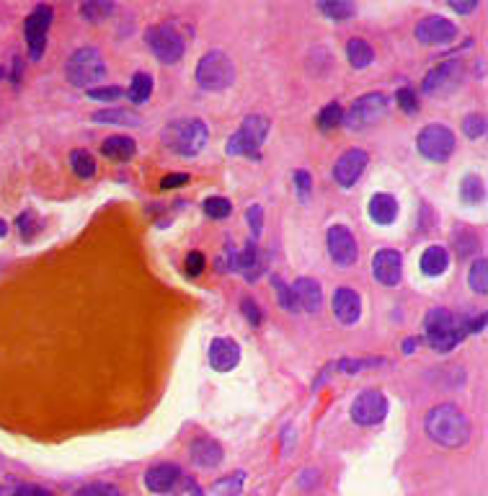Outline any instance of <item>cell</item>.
I'll use <instances>...</instances> for the list:
<instances>
[{"label":"cell","mask_w":488,"mask_h":496,"mask_svg":"<svg viewBox=\"0 0 488 496\" xmlns=\"http://www.w3.org/2000/svg\"><path fill=\"white\" fill-rule=\"evenodd\" d=\"M424 432L439 447L458 450L470 439V421L455 403H439L427 413Z\"/></svg>","instance_id":"6da1fadb"},{"label":"cell","mask_w":488,"mask_h":496,"mask_svg":"<svg viewBox=\"0 0 488 496\" xmlns=\"http://www.w3.org/2000/svg\"><path fill=\"white\" fill-rule=\"evenodd\" d=\"M160 140L168 150H173L181 158H194L204 150L210 140V129L202 119H173L160 132Z\"/></svg>","instance_id":"7a4b0ae2"},{"label":"cell","mask_w":488,"mask_h":496,"mask_svg":"<svg viewBox=\"0 0 488 496\" xmlns=\"http://www.w3.org/2000/svg\"><path fill=\"white\" fill-rule=\"evenodd\" d=\"M424 336L434 352L444 354L452 352L468 336V329L465 321H458L447 308H434L424 318Z\"/></svg>","instance_id":"3957f363"},{"label":"cell","mask_w":488,"mask_h":496,"mask_svg":"<svg viewBox=\"0 0 488 496\" xmlns=\"http://www.w3.org/2000/svg\"><path fill=\"white\" fill-rule=\"evenodd\" d=\"M269 117L263 114H248L235 135L227 137V155H248V158H261V145L269 135Z\"/></svg>","instance_id":"277c9868"},{"label":"cell","mask_w":488,"mask_h":496,"mask_svg":"<svg viewBox=\"0 0 488 496\" xmlns=\"http://www.w3.org/2000/svg\"><path fill=\"white\" fill-rule=\"evenodd\" d=\"M65 76L76 88H93V83L106 78V62L96 47H81L68 57Z\"/></svg>","instance_id":"5b68a950"},{"label":"cell","mask_w":488,"mask_h":496,"mask_svg":"<svg viewBox=\"0 0 488 496\" xmlns=\"http://www.w3.org/2000/svg\"><path fill=\"white\" fill-rule=\"evenodd\" d=\"M235 81V65L225 52L212 49L196 65V83L204 90H225Z\"/></svg>","instance_id":"8992f818"},{"label":"cell","mask_w":488,"mask_h":496,"mask_svg":"<svg viewBox=\"0 0 488 496\" xmlns=\"http://www.w3.org/2000/svg\"><path fill=\"white\" fill-rule=\"evenodd\" d=\"M385 114H388V96L380 93V90H372V93H364L354 101L346 114L341 117L349 129H367L372 127L377 119H383Z\"/></svg>","instance_id":"52a82bcc"},{"label":"cell","mask_w":488,"mask_h":496,"mask_svg":"<svg viewBox=\"0 0 488 496\" xmlns=\"http://www.w3.org/2000/svg\"><path fill=\"white\" fill-rule=\"evenodd\" d=\"M145 42L163 65H173L184 57V37L173 29L171 23H155L145 31Z\"/></svg>","instance_id":"ba28073f"},{"label":"cell","mask_w":488,"mask_h":496,"mask_svg":"<svg viewBox=\"0 0 488 496\" xmlns=\"http://www.w3.org/2000/svg\"><path fill=\"white\" fill-rule=\"evenodd\" d=\"M419 153L432 163H444L455 153V135H452L450 127L444 124H427V127L419 132Z\"/></svg>","instance_id":"9c48e42d"},{"label":"cell","mask_w":488,"mask_h":496,"mask_svg":"<svg viewBox=\"0 0 488 496\" xmlns=\"http://www.w3.org/2000/svg\"><path fill=\"white\" fill-rule=\"evenodd\" d=\"M463 76H465V65H463V62L444 60V62H439L436 68L429 70L421 88H424V93H429V96H444V93H450V90L458 88Z\"/></svg>","instance_id":"30bf717a"},{"label":"cell","mask_w":488,"mask_h":496,"mask_svg":"<svg viewBox=\"0 0 488 496\" xmlns=\"http://www.w3.org/2000/svg\"><path fill=\"white\" fill-rule=\"evenodd\" d=\"M49 23H52V8L49 6H37L29 16H26V21H23V34H26V45H29L31 60H39V57L44 54Z\"/></svg>","instance_id":"8fae6325"},{"label":"cell","mask_w":488,"mask_h":496,"mask_svg":"<svg viewBox=\"0 0 488 496\" xmlns=\"http://www.w3.org/2000/svg\"><path fill=\"white\" fill-rule=\"evenodd\" d=\"M388 416V398L380 391H364L352 403V421L359 427H375Z\"/></svg>","instance_id":"7c38bea8"},{"label":"cell","mask_w":488,"mask_h":496,"mask_svg":"<svg viewBox=\"0 0 488 496\" xmlns=\"http://www.w3.org/2000/svg\"><path fill=\"white\" fill-rule=\"evenodd\" d=\"M416 39H419L421 45L427 47H444L455 42L458 37V26L450 21V18H444V16H427V18H421L416 23Z\"/></svg>","instance_id":"4fadbf2b"},{"label":"cell","mask_w":488,"mask_h":496,"mask_svg":"<svg viewBox=\"0 0 488 496\" xmlns=\"http://www.w3.org/2000/svg\"><path fill=\"white\" fill-rule=\"evenodd\" d=\"M326 243H328L331 259H333L338 266H352V264H357L359 246H357L352 230L346 225H331L328 235H326Z\"/></svg>","instance_id":"5bb4252c"},{"label":"cell","mask_w":488,"mask_h":496,"mask_svg":"<svg viewBox=\"0 0 488 496\" xmlns=\"http://www.w3.org/2000/svg\"><path fill=\"white\" fill-rule=\"evenodd\" d=\"M369 163V155L364 150H359V148H352V150H346L341 158L336 160V165H333V179H336L338 187H354L357 181H359V176L364 173V168H367Z\"/></svg>","instance_id":"9a60e30c"},{"label":"cell","mask_w":488,"mask_h":496,"mask_svg":"<svg viewBox=\"0 0 488 496\" xmlns=\"http://www.w3.org/2000/svg\"><path fill=\"white\" fill-rule=\"evenodd\" d=\"M372 274L380 285L395 287L403 277V256L393 248H383L372 256Z\"/></svg>","instance_id":"2e32d148"},{"label":"cell","mask_w":488,"mask_h":496,"mask_svg":"<svg viewBox=\"0 0 488 496\" xmlns=\"http://www.w3.org/2000/svg\"><path fill=\"white\" fill-rule=\"evenodd\" d=\"M241 362V346L233 338L220 336L210 344V365L215 372H230Z\"/></svg>","instance_id":"e0dca14e"},{"label":"cell","mask_w":488,"mask_h":496,"mask_svg":"<svg viewBox=\"0 0 488 496\" xmlns=\"http://www.w3.org/2000/svg\"><path fill=\"white\" fill-rule=\"evenodd\" d=\"M333 316L344 326H352L359 321L362 300H359V295H357V290H352V287H338L336 293H333Z\"/></svg>","instance_id":"ac0fdd59"},{"label":"cell","mask_w":488,"mask_h":496,"mask_svg":"<svg viewBox=\"0 0 488 496\" xmlns=\"http://www.w3.org/2000/svg\"><path fill=\"white\" fill-rule=\"evenodd\" d=\"M181 481V468L176 463H160V466H153L148 473H145V486L153 491V494H168L179 486Z\"/></svg>","instance_id":"d6986e66"},{"label":"cell","mask_w":488,"mask_h":496,"mask_svg":"<svg viewBox=\"0 0 488 496\" xmlns=\"http://www.w3.org/2000/svg\"><path fill=\"white\" fill-rule=\"evenodd\" d=\"M189 458L194 463L196 468H218L225 458V452H222V444L218 439H212V437H199L191 442L189 447Z\"/></svg>","instance_id":"ffe728a7"},{"label":"cell","mask_w":488,"mask_h":496,"mask_svg":"<svg viewBox=\"0 0 488 496\" xmlns=\"http://www.w3.org/2000/svg\"><path fill=\"white\" fill-rule=\"evenodd\" d=\"M290 290H292L294 305H297L300 310H305V313H316V310L321 308L323 293H321V285H318L316 279L300 277Z\"/></svg>","instance_id":"44dd1931"},{"label":"cell","mask_w":488,"mask_h":496,"mask_svg":"<svg viewBox=\"0 0 488 496\" xmlns=\"http://www.w3.org/2000/svg\"><path fill=\"white\" fill-rule=\"evenodd\" d=\"M369 218L377 225H391L398 218V202L391 194H375L369 199Z\"/></svg>","instance_id":"7402d4cb"},{"label":"cell","mask_w":488,"mask_h":496,"mask_svg":"<svg viewBox=\"0 0 488 496\" xmlns=\"http://www.w3.org/2000/svg\"><path fill=\"white\" fill-rule=\"evenodd\" d=\"M238 271H241L248 282H256V279L261 277L263 261H261V254H258V248H256L254 241H248L246 246H243L241 254H238Z\"/></svg>","instance_id":"603a6c76"},{"label":"cell","mask_w":488,"mask_h":496,"mask_svg":"<svg viewBox=\"0 0 488 496\" xmlns=\"http://www.w3.org/2000/svg\"><path fill=\"white\" fill-rule=\"evenodd\" d=\"M101 153H104L106 158H112V160H129V158H135L137 143L132 140V137L112 135V137H106V140H104Z\"/></svg>","instance_id":"cb8c5ba5"},{"label":"cell","mask_w":488,"mask_h":496,"mask_svg":"<svg viewBox=\"0 0 488 496\" xmlns=\"http://www.w3.org/2000/svg\"><path fill=\"white\" fill-rule=\"evenodd\" d=\"M447 266H450V254L442 246H429L421 256V271L427 277H439L447 271Z\"/></svg>","instance_id":"d4e9b609"},{"label":"cell","mask_w":488,"mask_h":496,"mask_svg":"<svg viewBox=\"0 0 488 496\" xmlns=\"http://www.w3.org/2000/svg\"><path fill=\"white\" fill-rule=\"evenodd\" d=\"M93 122L98 124H119V127H140L143 117L129 109H101L93 114Z\"/></svg>","instance_id":"484cf974"},{"label":"cell","mask_w":488,"mask_h":496,"mask_svg":"<svg viewBox=\"0 0 488 496\" xmlns=\"http://www.w3.org/2000/svg\"><path fill=\"white\" fill-rule=\"evenodd\" d=\"M346 57H349V62H352V68L362 70L375 60V52H372V47H369L364 39L354 37V39H349V45H346Z\"/></svg>","instance_id":"4316f807"},{"label":"cell","mask_w":488,"mask_h":496,"mask_svg":"<svg viewBox=\"0 0 488 496\" xmlns=\"http://www.w3.org/2000/svg\"><path fill=\"white\" fill-rule=\"evenodd\" d=\"M321 8V13L328 16L331 21H349L354 13H357V6L349 3V0H323V3H318Z\"/></svg>","instance_id":"83f0119b"},{"label":"cell","mask_w":488,"mask_h":496,"mask_svg":"<svg viewBox=\"0 0 488 496\" xmlns=\"http://www.w3.org/2000/svg\"><path fill=\"white\" fill-rule=\"evenodd\" d=\"M243 481H246L243 471H235V473L225 476V478H218L212 483L210 496H238L243 491Z\"/></svg>","instance_id":"f1b7e54d"},{"label":"cell","mask_w":488,"mask_h":496,"mask_svg":"<svg viewBox=\"0 0 488 496\" xmlns=\"http://www.w3.org/2000/svg\"><path fill=\"white\" fill-rule=\"evenodd\" d=\"M460 199L465 204H481L486 199V184L478 176H465L460 184Z\"/></svg>","instance_id":"f546056e"},{"label":"cell","mask_w":488,"mask_h":496,"mask_svg":"<svg viewBox=\"0 0 488 496\" xmlns=\"http://www.w3.org/2000/svg\"><path fill=\"white\" fill-rule=\"evenodd\" d=\"M153 93V78L148 76V73H135V78H132V83H129V90L127 96L132 104H145L148 98H150Z\"/></svg>","instance_id":"4dcf8cb0"},{"label":"cell","mask_w":488,"mask_h":496,"mask_svg":"<svg viewBox=\"0 0 488 496\" xmlns=\"http://www.w3.org/2000/svg\"><path fill=\"white\" fill-rule=\"evenodd\" d=\"M70 165L78 179H93L96 176V160L88 150H73L70 153Z\"/></svg>","instance_id":"1f68e13d"},{"label":"cell","mask_w":488,"mask_h":496,"mask_svg":"<svg viewBox=\"0 0 488 496\" xmlns=\"http://www.w3.org/2000/svg\"><path fill=\"white\" fill-rule=\"evenodd\" d=\"M468 282H470V290L478 295H486L488 293V261L486 256L481 259H475L470 271H468Z\"/></svg>","instance_id":"d6a6232c"},{"label":"cell","mask_w":488,"mask_h":496,"mask_svg":"<svg viewBox=\"0 0 488 496\" xmlns=\"http://www.w3.org/2000/svg\"><path fill=\"white\" fill-rule=\"evenodd\" d=\"M112 13H114V3H106V0H88V3L81 6V16L90 23L106 21Z\"/></svg>","instance_id":"836d02e7"},{"label":"cell","mask_w":488,"mask_h":496,"mask_svg":"<svg viewBox=\"0 0 488 496\" xmlns=\"http://www.w3.org/2000/svg\"><path fill=\"white\" fill-rule=\"evenodd\" d=\"M341 117H344L341 106H338L336 101H331V104L323 106V109H321V114H318V127L323 129V132H328V129H333V127H338V124H341Z\"/></svg>","instance_id":"e575fe53"},{"label":"cell","mask_w":488,"mask_h":496,"mask_svg":"<svg viewBox=\"0 0 488 496\" xmlns=\"http://www.w3.org/2000/svg\"><path fill=\"white\" fill-rule=\"evenodd\" d=\"M204 212H207V218H212V220H225V218H230L233 204L227 202L225 196H210V199L204 202Z\"/></svg>","instance_id":"d590c367"},{"label":"cell","mask_w":488,"mask_h":496,"mask_svg":"<svg viewBox=\"0 0 488 496\" xmlns=\"http://www.w3.org/2000/svg\"><path fill=\"white\" fill-rule=\"evenodd\" d=\"M463 132H465L470 140H478V137L486 135V117L483 114H468L463 119Z\"/></svg>","instance_id":"8d00e7d4"},{"label":"cell","mask_w":488,"mask_h":496,"mask_svg":"<svg viewBox=\"0 0 488 496\" xmlns=\"http://www.w3.org/2000/svg\"><path fill=\"white\" fill-rule=\"evenodd\" d=\"M76 496H124V491L114 483H88L76 491Z\"/></svg>","instance_id":"74e56055"},{"label":"cell","mask_w":488,"mask_h":496,"mask_svg":"<svg viewBox=\"0 0 488 496\" xmlns=\"http://www.w3.org/2000/svg\"><path fill=\"white\" fill-rule=\"evenodd\" d=\"M380 365H385V360H341L336 362V370H341L346 375H357L364 367H380Z\"/></svg>","instance_id":"f35d334b"},{"label":"cell","mask_w":488,"mask_h":496,"mask_svg":"<svg viewBox=\"0 0 488 496\" xmlns=\"http://www.w3.org/2000/svg\"><path fill=\"white\" fill-rule=\"evenodd\" d=\"M271 282H274V287H277V297H279V302H282V308L290 310V313H294V310H297V305H294V297H292V290H290V285H285V282H282L279 277H274Z\"/></svg>","instance_id":"ab89813d"},{"label":"cell","mask_w":488,"mask_h":496,"mask_svg":"<svg viewBox=\"0 0 488 496\" xmlns=\"http://www.w3.org/2000/svg\"><path fill=\"white\" fill-rule=\"evenodd\" d=\"M88 96L96 101H117L119 96H124V90L119 85H98V88H88Z\"/></svg>","instance_id":"60d3db41"},{"label":"cell","mask_w":488,"mask_h":496,"mask_svg":"<svg viewBox=\"0 0 488 496\" xmlns=\"http://www.w3.org/2000/svg\"><path fill=\"white\" fill-rule=\"evenodd\" d=\"M246 220H248V225H251V230H254V238H258L261 235V230H263V210H261V204H251L246 210Z\"/></svg>","instance_id":"b9f144b4"},{"label":"cell","mask_w":488,"mask_h":496,"mask_svg":"<svg viewBox=\"0 0 488 496\" xmlns=\"http://www.w3.org/2000/svg\"><path fill=\"white\" fill-rule=\"evenodd\" d=\"M395 101H398V106L406 114H416V112H419V101H416V93H413L411 88H400L398 93H395Z\"/></svg>","instance_id":"7bdbcfd3"},{"label":"cell","mask_w":488,"mask_h":496,"mask_svg":"<svg viewBox=\"0 0 488 496\" xmlns=\"http://www.w3.org/2000/svg\"><path fill=\"white\" fill-rule=\"evenodd\" d=\"M18 228H21V235L23 238H31V235L39 230V223H37V215L34 212H23L21 218H18Z\"/></svg>","instance_id":"ee69618b"},{"label":"cell","mask_w":488,"mask_h":496,"mask_svg":"<svg viewBox=\"0 0 488 496\" xmlns=\"http://www.w3.org/2000/svg\"><path fill=\"white\" fill-rule=\"evenodd\" d=\"M204 256L199 254V251H191V254L186 256V271L189 274H191V277H199V274H202L204 271Z\"/></svg>","instance_id":"f6af8a7d"},{"label":"cell","mask_w":488,"mask_h":496,"mask_svg":"<svg viewBox=\"0 0 488 496\" xmlns=\"http://www.w3.org/2000/svg\"><path fill=\"white\" fill-rule=\"evenodd\" d=\"M241 308H243V316L251 321L254 326H258L261 324V310H258V305H256L251 297H243V302H241Z\"/></svg>","instance_id":"bcb514c9"},{"label":"cell","mask_w":488,"mask_h":496,"mask_svg":"<svg viewBox=\"0 0 488 496\" xmlns=\"http://www.w3.org/2000/svg\"><path fill=\"white\" fill-rule=\"evenodd\" d=\"M13 496H54L52 491L42 489V486H34V483H26V486H18L13 491Z\"/></svg>","instance_id":"7dc6e473"},{"label":"cell","mask_w":488,"mask_h":496,"mask_svg":"<svg viewBox=\"0 0 488 496\" xmlns=\"http://www.w3.org/2000/svg\"><path fill=\"white\" fill-rule=\"evenodd\" d=\"M189 181V173H171V176H165L163 181H160V189H176L181 187V184H186Z\"/></svg>","instance_id":"c3c4849f"},{"label":"cell","mask_w":488,"mask_h":496,"mask_svg":"<svg viewBox=\"0 0 488 496\" xmlns=\"http://www.w3.org/2000/svg\"><path fill=\"white\" fill-rule=\"evenodd\" d=\"M294 184H297V189H300L302 196H308L310 187H313V181H310V173L308 171H297V173H294Z\"/></svg>","instance_id":"681fc988"},{"label":"cell","mask_w":488,"mask_h":496,"mask_svg":"<svg viewBox=\"0 0 488 496\" xmlns=\"http://www.w3.org/2000/svg\"><path fill=\"white\" fill-rule=\"evenodd\" d=\"M450 8L452 11H458V13H470V11L478 8V0H470V3H458V0H452Z\"/></svg>","instance_id":"f907efd6"},{"label":"cell","mask_w":488,"mask_h":496,"mask_svg":"<svg viewBox=\"0 0 488 496\" xmlns=\"http://www.w3.org/2000/svg\"><path fill=\"white\" fill-rule=\"evenodd\" d=\"M294 435H297V432H294L292 424H290V427H285V432H282V442H285V452L292 450V439H294Z\"/></svg>","instance_id":"816d5d0a"},{"label":"cell","mask_w":488,"mask_h":496,"mask_svg":"<svg viewBox=\"0 0 488 496\" xmlns=\"http://www.w3.org/2000/svg\"><path fill=\"white\" fill-rule=\"evenodd\" d=\"M21 68H23V60L21 57H13V85L21 83Z\"/></svg>","instance_id":"f5cc1de1"},{"label":"cell","mask_w":488,"mask_h":496,"mask_svg":"<svg viewBox=\"0 0 488 496\" xmlns=\"http://www.w3.org/2000/svg\"><path fill=\"white\" fill-rule=\"evenodd\" d=\"M310 481L318 483V473H313V471H305V473H302V478H300V486H302V489H308Z\"/></svg>","instance_id":"db71d44e"},{"label":"cell","mask_w":488,"mask_h":496,"mask_svg":"<svg viewBox=\"0 0 488 496\" xmlns=\"http://www.w3.org/2000/svg\"><path fill=\"white\" fill-rule=\"evenodd\" d=\"M421 344V338H408L406 344H403V349H406V354H413V349Z\"/></svg>","instance_id":"11a10c76"},{"label":"cell","mask_w":488,"mask_h":496,"mask_svg":"<svg viewBox=\"0 0 488 496\" xmlns=\"http://www.w3.org/2000/svg\"><path fill=\"white\" fill-rule=\"evenodd\" d=\"M6 233H8V225H6V220H0V238H6Z\"/></svg>","instance_id":"9f6ffc18"},{"label":"cell","mask_w":488,"mask_h":496,"mask_svg":"<svg viewBox=\"0 0 488 496\" xmlns=\"http://www.w3.org/2000/svg\"><path fill=\"white\" fill-rule=\"evenodd\" d=\"M3 78H6V68H0V81H3Z\"/></svg>","instance_id":"6f0895ef"},{"label":"cell","mask_w":488,"mask_h":496,"mask_svg":"<svg viewBox=\"0 0 488 496\" xmlns=\"http://www.w3.org/2000/svg\"><path fill=\"white\" fill-rule=\"evenodd\" d=\"M0 494H3V478H0Z\"/></svg>","instance_id":"680465c9"}]
</instances>
